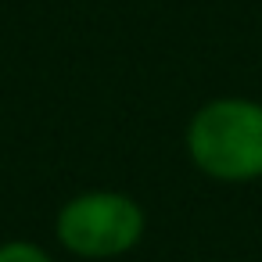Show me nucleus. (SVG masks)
Here are the masks:
<instances>
[{
	"label": "nucleus",
	"instance_id": "1",
	"mask_svg": "<svg viewBox=\"0 0 262 262\" xmlns=\"http://www.w3.org/2000/svg\"><path fill=\"white\" fill-rule=\"evenodd\" d=\"M187 151L212 180H262V104L248 97L208 101L187 126Z\"/></svg>",
	"mask_w": 262,
	"mask_h": 262
},
{
	"label": "nucleus",
	"instance_id": "2",
	"mask_svg": "<svg viewBox=\"0 0 262 262\" xmlns=\"http://www.w3.org/2000/svg\"><path fill=\"white\" fill-rule=\"evenodd\" d=\"M61 241L90 258L122 255L144 233V212L126 194H83L65 205L58 219Z\"/></svg>",
	"mask_w": 262,
	"mask_h": 262
},
{
	"label": "nucleus",
	"instance_id": "3",
	"mask_svg": "<svg viewBox=\"0 0 262 262\" xmlns=\"http://www.w3.org/2000/svg\"><path fill=\"white\" fill-rule=\"evenodd\" d=\"M0 262H51V258L33 244H8L0 248Z\"/></svg>",
	"mask_w": 262,
	"mask_h": 262
}]
</instances>
